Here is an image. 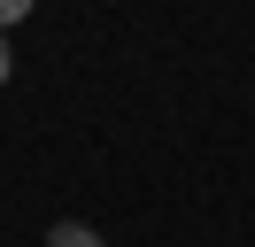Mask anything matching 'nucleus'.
Returning <instances> with one entry per match:
<instances>
[{
	"mask_svg": "<svg viewBox=\"0 0 255 247\" xmlns=\"http://www.w3.org/2000/svg\"><path fill=\"white\" fill-rule=\"evenodd\" d=\"M47 247H109V240H101L93 224H54V232H47Z\"/></svg>",
	"mask_w": 255,
	"mask_h": 247,
	"instance_id": "1",
	"label": "nucleus"
},
{
	"mask_svg": "<svg viewBox=\"0 0 255 247\" xmlns=\"http://www.w3.org/2000/svg\"><path fill=\"white\" fill-rule=\"evenodd\" d=\"M31 8H39V0H0V31H16V23H23Z\"/></svg>",
	"mask_w": 255,
	"mask_h": 247,
	"instance_id": "2",
	"label": "nucleus"
},
{
	"mask_svg": "<svg viewBox=\"0 0 255 247\" xmlns=\"http://www.w3.org/2000/svg\"><path fill=\"white\" fill-rule=\"evenodd\" d=\"M8 77H16V54H8V31H0V85H8Z\"/></svg>",
	"mask_w": 255,
	"mask_h": 247,
	"instance_id": "3",
	"label": "nucleus"
}]
</instances>
